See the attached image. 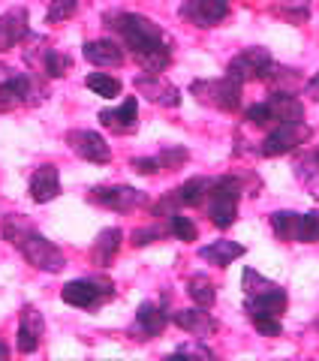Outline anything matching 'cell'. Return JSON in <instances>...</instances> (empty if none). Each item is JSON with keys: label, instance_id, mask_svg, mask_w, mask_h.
<instances>
[{"label": "cell", "instance_id": "cell-1", "mask_svg": "<svg viewBox=\"0 0 319 361\" xmlns=\"http://www.w3.org/2000/svg\"><path fill=\"white\" fill-rule=\"evenodd\" d=\"M109 30H115L121 42L136 54L145 73H163L172 63V39L169 33L139 13H106L102 16Z\"/></svg>", "mask_w": 319, "mask_h": 361}, {"label": "cell", "instance_id": "cell-2", "mask_svg": "<svg viewBox=\"0 0 319 361\" xmlns=\"http://www.w3.org/2000/svg\"><path fill=\"white\" fill-rule=\"evenodd\" d=\"M4 238L13 247H18L21 256L40 271L58 274V271H64V265H66L64 253L45 238L42 232H37V226H33L28 217H21V214H6L4 217Z\"/></svg>", "mask_w": 319, "mask_h": 361}, {"label": "cell", "instance_id": "cell-3", "mask_svg": "<svg viewBox=\"0 0 319 361\" xmlns=\"http://www.w3.org/2000/svg\"><path fill=\"white\" fill-rule=\"evenodd\" d=\"M238 199H241V180L232 175L214 178L208 187V217L217 229H229V226L238 220Z\"/></svg>", "mask_w": 319, "mask_h": 361}, {"label": "cell", "instance_id": "cell-4", "mask_svg": "<svg viewBox=\"0 0 319 361\" xmlns=\"http://www.w3.org/2000/svg\"><path fill=\"white\" fill-rule=\"evenodd\" d=\"M241 87L235 78L223 75V78H196L190 85V94L199 99L202 106L220 109V111H235L241 106Z\"/></svg>", "mask_w": 319, "mask_h": 361}, {"label": "cell", "instance_id": "cell-5", "mask_svg": "<svg viewBox=\"0 0 319 361\" xmlns=\"http://www.w3.org/2000/svg\"><path fill=\"white\" fill-rule=\"evenodd\" d=\"M40 99H42V90L37 87V78L0 63V109L33 106Z\"/></svg>", "mask_w": 319, "mask_h": 361}, {"label": "cell", "instance_id": "cell-6", "mask_svg": "<svg viewBox=\"0 0 319 361\" xmlns=\"http://www.w3.org/2000/svg\"><path fill=\"white\" fill-rule=\"evenodd\" d=\"M311 139V127H307L304 121H289V123H275V130L265 135V142H262L259 154L262 157H283L295 148H301V145Z\"/></svg>", "mask_w": 319, "mask_h": 361}, {"label": "cell", "instance_id": "cell-7", "mask_svg": "<svg viewBox=\"0 0 319 361\" xmlns=\"http://www.w3.org/2000/svg\"><path fill=\"white\" fill-rule=\"evenodd\" d=\"M88 199L94 202V205H100V208L121 211V214L142 208L145 202H148V196L142 193V190L127 187V184H115V187H94V190L88 193Z\"/></svg>", "mask_w": 319, "mask_h": 361}, {"label": "cell", "instance_id": "cell-8", "mask_svg": "<svg viewBox=\"0 0 319 361\" xmlns=\"http://www.w3.org/2000/svg\"><path fill=\"white\" fill-rule=\"evenodd\" d=\"M268 63H271V51L262 49V45H253V49H244L241 54H235L229 61V66H226V75L235 78L238 85L259 82L262 73L268 70Z\"/></svg>", "mask_w": 319, "mask_h": 361}, {"label": "cell", "instance_id": "cell-9", "mask_svg": "<svg viewBox=\"0 0 319 361\" xmlns=\"http://www.w3.org/2000/svg\"><path fill=\"white\" fill-rule=\"evenodd\" d=\"M112 283L109 280H70L64 289H61V298L66 304H73V307H97L102 298L112 295Z\"/></svg>", "mask_w": 319, "mask_h": 361}, {"label": "cell", "instance_id": "cell-10", "mask_svg": "<svg viewBox=\"0 0 319 361\" xmlns=\"http://www.w3.org/2000/svg\"><path fill=\"white\" fill-rule=\"evenodd\" d=\"M133 85H136V94L145 97L148 103H154V106H166V109L181 106V90L172 82H166L160 73H145L136 78Z\"/></svg>", "mask_w": 319, "mask_h": 361}, {"label": "cell", "instance_id": "cell-11", "mask_svg": "<svg viewBox=\"0 0 319 361\" xmlns=\"http://www.w3.org/2000/svg\"><path fill=\"white\" fill-rule=\"evenodd\" d=\"M229 4L232 0H187L181 6V18H187L196 27H214L229 16Z\"/></svg>", "mask_w": 319, "mask_h": 361}, {"label": "cell", "instance_id": "cell-12", "mask_svg": "<svg viewBox=\"0 0 319 361\" xmlns=\"http://www.w3.org/2000/svg\"><path fill=\"white\" fill-rule=\"evenodd\" d=\"M66 145L73 148V154H78L88 163H109L112 160V148L106 145L100 133L94 130H73L66 133Z\"/></svg>", "mask_w": 319, "mask_h": 361}, {"label": "cell", "instance_id": "cell-13", "mask_svg": "<svg viewBox=\"0 0 319 361\" xmlns=\"http://www.w3.org/2000/svg\"><path fill=\"white\" fill-rule=\"evenodd\" d=\"M28 63L40 66L49 78H61L73 70V58L58 49H49L45 39H33V49H28Z\"/></svg>", "mask_w": 319, "mask_h": 361}, {"label": "cell", "instance_id": "cell-14", "mask_svg": "<svg viewBox=\"0 0 319 361\" xmlns=\"http://www.w3.org/2000/svg\"><path fill=\"white\" fill-rule=\"evenodd\" d=\"M30 37L28 27V9L25 6H13L0 16V54L13 51L18 42H25Z\"/></svg>", "mask_w": 319, "mask_h": 361}, {"label": "cell", "instance_id": "cell-15", "mask_svg": "<svg viewBox=\"0 0 319 361\" xmlns=\"http://www.w3.org/2000/svg\"><path fill=\"white\" fill-rule=\"evenodd\" d=\"M100 123H102L106 130L118 133V135L133 133L136 127H139V99L127 97L118 109H102V111H100Z\"/></svg>", "mask_w": 319, "mask_h": 361}, {"label": "cell", "instance_id": "cell-16", "mask_svg": "<svg viewBox=\"0 0 319 361\" xmlns=\"http://www.w3.org/2000/svg\"><path fill=\"white\" fill-rule=\"evenodd\" d=\"M42 331H45L42 313L33 307V304H25V307H21V322H18V353H25V355L37 353Z\"/></svg>", "mask_w": 319, "mask_h": 361}, {"label": "cell", "instance_id": "cell-17", "mask_svg": "<svg viewBox=\"0 0 319 361\" xmlns=\"http://www.w3.org/2000/svg\"><path fill=\"white\" fill-rule=\"evenodd\" d=\"M287 289H283L280 283L277 286H271L265 292H256V295H247L244 298V310L247 316L253 319V316H280L283 310H287Z\"/></svg>", "mask_w": 319, "mask_h": 361}, {"label": "cell", "instance_id": "cell-18", "mask_svg": "<svg viewBox=\"0 0 319 361\" xmlns=\"http://www.w3.org/2000/svg\"><path fill=\"white\" fill-rule=\"evenodd\" d=\"M172 322L178 325L181 331L193 334L196 341H205V337H211L217 331V319L208 313V307H187V310H178L172 316Z\"/></svg>", "mask_w": 319, "mask_h": 361}, {"label": "cell", "instance_id": "cell-19", "mask_svg": "<svg viewBox=\"0 0 319 361\" xmlns=\"http://www.w3.org/2000/svg\"><path fill=\"white\" fill-rule=\"evenodd\" d=\"M58 193H61V175H58V169H54L52 163L40 166L37 172L30 175V199L40 202V205H45V202L58 199Z\"/></svg>", "mask_w": 319, "mask_h": 361}, {"label": "cell", "instance_id": "cell-20", "mask_svg": "<svg viewBox=\"0 0 319 361\" xmlns=\"http://www.w3.org/2000/svg\"><path fill=\"white\" fill-rule=\"evenodd\" d=\"M82 54H85V61L94 66H121L124 63V49L115 39H90L82 45Z\"/></svg>", "mask_w": 319, "mask_h": 361}, {"label": "cell", "instance_id": "cell-21", "mask_svg": "<svg viewBox=\"0 0 319 361\" xmlns=\"http://www.w3.org/2000/svg\"><path fill=\"white\" fill-rule=\"evenodd\" d=\"M166 322H169L166 310L157 307L154 301H145V304H139V310H136V331L142 334V341H151V337L163 334Z\"/></svg>", "mask_w": 319, "mask_h": 361}, {"label": "cell", "instance_id": "cell-22", "mask_svg": "<svg viewBox=\"0 0 319 361\" xmlns=\"http://www.w3.org/2000/svg\"><path fill=\"white\" fill-rule=\"evenodd\" d=\"M259 82H265L275 94H295L299 87H304V78L299 75V70H292V66H277L275 61L268 63V70L262 73Z\"/></svg>", "mask_w": 319, "mask_h": 361}, {"label": "cell", "instance_id": "cell-23", "mask_svg": "<svg viewBox=\"0 0 319 361\" xmlns=\"http://www.w3.org/2000/svg\"><path fill=\"white\" fill-rule=\"evenodd\" d=\"M265 103H268V111H271V127H275V123L304 121V106L295 99V94H271Z\"/></svg>", "mask_w": 319, "mask_h": 361}, {"label": "cell", "instance_id": "cell-24", "mask_svg": "<svg viewBox=\"0 0 319 361\" xmlns=\"http://www.w3.org/2000/svg\"><path fill=\"white\" fill-rule=\"evenodd\" d=\"M247 250H244V244H238V241H214L208 247H202L199 256L205 259V262H211V265H217V268H226V265H232L235 259H241Z\"/></svg>", "mask_w": 319, "mask_h": 361}, {"label": "cell", "instance_id": "cell-25", "mask_svg": "<svg viewBox=\"0 0 319 361\" xmlns=\"http://www.w3.org/2000/svg\"><path fill=\"white\" fill-rule=\"evenodd\" d=\"M295 178L299 184L319 202V151H307L299 163H295Z\"/></svg>", "mask_w": 319, "mask_h": 361}, {"label": "cell", "instance_id": "cell-26", "mask_svg": "<svg viewBox=\"0 0 319 361\" xmlns=\"http://www.w3.org/2000/svg\"><path fill=\"white\" fill-rule=\"evenodd\" d=\"M121 238H124V232L118 229V226H112V229H102L97 235V241H94V250H90L94 262L97 265H109L112 259L118 256V250H121Z\"/></svg>", "mask_w": 319, "mask_h": 361}, {"label": "cell", "instance_id": "cell-27", "mask_svg": "<svg viewBox=\"0 0 319 361\" xmlns=\"http://www.w3.org/2000/svg\"><path fill=\"white\" fill-rule=\"evenodd\" d=\"M299 223H301V214L295 211H275L271 214V229L280 241L287 244H299Z\"/></svg>", "mask_w": 319, "mask_h": 361}, {"label": "cell", "instance_id": "cell-28", "mask_svg": "<svg viewBox=\"0 0 319 361\" xmlns=\"http://www.w3.org/2000/svg\"><path fill=\"white\" fill-rule=\"evenodd\" d=\"M208 187H211V178H190L187 184H181L172 199L178 202V205H202L205 196H208Z\"/></svg>", "mask_w": 319, "mask_h": 361}, {"label": "cell", "instance_id": "cell-29", "mask_svg": "<svg viewBox=\"0 0 319 361\" xmlns=\"http://www.w3.org/2000/svg\"><path fill=\"white\" fill-rule=\"evenodd\" d=\"M187 292H190V298L196 301V307H214V301H217V289H214V283L205 274L190 277Z\"/></svg>", "mask_w": 319, "mask_h": 361}, {"label": "cell", "instance_id": "cell-30", "mask_svg": "<svg viewBox=\"0 0 319 361\" xmlns=\"http://www.w3.org/2000/svg\"><path fill=\"white\" fill-rule=\"evenodd\" d=\"M88 4L90 0H52L49 13H45V21H49V25H64V21L78 16V9L88 6Z\"/></svg>", "mask_w": 319, "mask_h": 361}, {"label": "cell", "instance_id": "cell-31", "mask_svg": "<svg viewBox=\"0 0 319 361\" xmlns=\"http://www.w3.org/2000/svg\"><path fill=\"white\" fill-rule=\"evenodd\" d=\"M85 85L94 90L97 97H106V99H112V97L121 94V82H118L115 75H106V73H90V75L85 78Z\"/></svg>", "mask_w": 319, "mask_h": 361}, {"label": "cell", "instance_id": "cell-32", "mask_svg": "<svg viewBox=\"0 0 319 361\" xmlns=\"http://www.w3.org/2000/svg\"><path fill=\"white\" fill-rule=\"evenodd\" d=\"M154 160L160 166V172H175V169H181L190 160V151L187 148H163L154 157Z\"/></svg>", "mask_w": 319, "mask_h": 361}, {"label": "cell", "instance_id": "cell-33", "mask_svg": "<svg viewBox=\"0 0 319 361\" xmlns=\"http://www.w3.org/2000/svg\"><path fill=\"white\" fill-rule=\"evenodd\" d=\"M169 229H172V235L178 241H196V235H199V229H196V223H193L190 217H184V214H169Z\"/></svg>", "mask_w": 319, "mask_h": 361}, {"label": "cell", "instance_id": "cell-34", "mask_svg": "<svg viewBox=\"0 0 319 361\" xmlns=\"http://www.w3.org/2000/svg\"><path fill=\"white\" fill-rule=\"evenodd\" d=\"M319 241V211L301 214L299 223V244H316Z\"/></svg>", "mask_w": 319, "mask_h": 361}, {"label": "cell", "instance_id": "cell-35", "mask_svg": "<svg viewBox=\"0 0 319 361\" xmlns=\"http://www.w3.org/2000/svg\"><path fill=\"white\" fill-rule=\"evenodd\" d=\"M271 286H277L275 280H268V277H262L259 271L253 268H244V274H241V289H244V295H256V292H265Z\"/></svg>", "mask_w": 319, "mask_h": 361}, {"label": "cell", "instance_id": "cell-36", "mask_svg": "<svg viewBox=\"0 0 319 361\" xmlns=\"http://www.w3.org/2000/svg\"><path fill=\"white\" fill-rule=\"evenodd\" d=\"M256 325V331H262L265 337H277L283 331V322H280V316H253L250 319Z\"/></svg>", "mask_w": 319, "mask_h": 361}, {"label": "cell", "instance_id": "cell-37", "mask_svg": "<svg viewBox=\"0 0 319 361\" xmlns=\"http://www.w3.org/2000/svg\"><path fill=\"white\" fill-rule=\"evenodd\" d=\"M163 235H166L163 226H145V229H136V232H133V244H136V247H145V244L160 241Z\"/></svg>", "mask_w": 319, "mask_h": 361}, {"label": "cell", "instance_id": "cell-38", "mask_svg": "<svg viewBox=\"0 0 319 361\" xmlns=\"http://www.w3.org/2000/svg\"><path fill=\"white\" fill-rule=\"evenodd\" d=\"M247 123L253 127H271V111H268V103H256L247 109Z\"/></svg>", "mask_w": 319, "mask_h": 361}, {"label": "cell", "instance_id": "cell-39", "mask_svg": "<svg viewBox=\"0 0 319 361\" xmlns=\"http://www.w3.org/2000/svg\"><path fill=\"white\" fill-rule=\"evenodd\" d=\"M133 172H139V175H157L160 166H157L154 157H139V160H133Z\"/></svg>", "mask_w": 319, "mask_h": 361}, {"label": "cell", "instance_id": "cell-40", "mask_svg": "<svg viewBox=\"0 0 319 361\" xmlns=\"http://www.w3.org/2000/svg\"><path fill=\"white\" fill-rule=\"evenodd\" d=\"M175 355H199V358H211L214 353L211 349H205V346H178V353Z\"/></svg>", "mask_w": 319, "mask_h": 361}, {"label": "cell", "instance_id": "cell-41", "mask_svg": "<svg viewBox=\"0 0 319 361\" xmlns=\"http://www.w3.org/2000/svg\"><path fill=\"white\" fill-rule=\"evenodd\" d=\"M304 90H307V97H311V99H316V103H319V73L311 78V82L304 85Z\"/></svg>", "mask_w": 319, "mask_h": 361}, {"label": "cell", "instance_id": "cell-42", "mask_svg": "<svg viewBox=\"0 0 319 361\" xmlns=\"http://www.w3.org/2000/svg\"><path fill=\"white\" fill-rule=\"evenodd\" d=\"M4 358H9V346H6V343H0V361H4Z\"/></svg>", "mask_w": 319, "mask_h": 361}]
</instances>
